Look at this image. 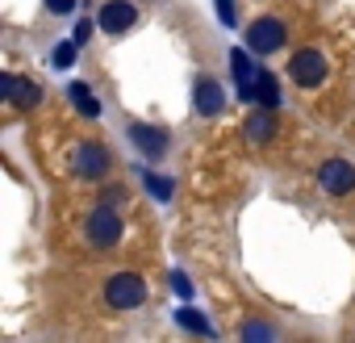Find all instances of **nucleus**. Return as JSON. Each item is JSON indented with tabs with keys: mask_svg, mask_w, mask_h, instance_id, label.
Segmentation results:
<instances>
[{
	"mask_svg": "<svg viewBox=\"0 0 355 343\" xmlns=\"http://www.w3.org/2000/svg\"><path fill=\"white\" fill-rule=\"evenodd\" d=\"M109 167H113V155H109L105 142H96V138H80V142H76V151H71V172H76V181H105Z\"/></svg>",
	"mask_w": 355,
	"mask_h": 343,
	"instance_id": "f257e3e1",
	"label": "nucleus"
},
{
	"mask_svg": "<svg viewBox=\"0 0 355 343\" xmlns=\"http://www.w3.org/2000/svg\"><path fill=\"white\" fill-rule=\"evenodd\" d=\"M146 301V281L138 272H113L105 281V306L109 310H138Z\"/></svg>",
	"mask_w": 355,
	"mask_h": 343,
	"instance_id": "f03ea898",
	"label": "nucleus"
},
{
	"mask_svg": "<svg viewBox=\"0 0 355 343\" xmlns=\"http://www.w3.org/2000/svg\"><path fill=\"white\" fill-rule=\"evenodd\" d=\"M121 218L109 210V206H96L92 214H88V222H84V239H88V247H96V251H113L117 243H121Z\"/></svg>",
	"mask_w": 355,
	"mask_h": 343,
	"instance_id": "7ed1b4c3",
	"label": "nucleus"
},
{
	"mask_svg": "<svg viewBox=\"0 0 355 343\" xmlns=\"http://www.w3.org/2000/svg\"><path fill=\"white\" fill-rule=\"evenodd\" d=\"M288 76H293V84L297 88H318L326 76H330V67H326V55L322 51H297L293 59H288Z\"/></svg>",
	"mask_w": 355,
	"mask_h": 343,
	"instance_id": "20e7f679",
	"label": "nucleus"
},
{
	"mask_svg": "<svg viewBox=\"0 0 355 343\" xmlns=\"http://www.w3.org/2000/svg\"><path fill=\"white\" fill-rule=\"evenodd\" d=\"M284 42H288V30H284L280 17H259V22L247 26V47H251L255 55H272V51H280Z\"/></svg>",
	"mask_w": 355,
	"mask_h": 343,
	"instance_id": "39448f33",
	"label": "nucleus"
},
{
	"mask_svg": "<svg viewBox=\"0 0 355 343\" xmlns=\"http://www.w3.org/2000/svg\"><path fill=\"white\" fill-rule=\"evenodd\" d=\"M134 22H138V5H134V0H105L101 13H96V26L105 34H125V30H134Z\"/></svg>",
	"mask_w": 355,
	"mask_h": 343,
	"instance_id": "423d86ee",
	"label": "nucleus"
},
{
	"mask_svg": "<svg viewBox=\"0 0 355 343\" xmlns=\"http://www.w3.org/2000/svg\"><path fill=\"white\" fill-rule=\"evenodd\" d=\"M125 134H130V142L146 155V159H159V155H167V147H171V134L163 130V126H146V122H130L125 126Z\"/></svg>",
	"mask_w": 355,
	"mask_h": 343,
	"instance_id": "0eeeda50",
	"label": "nucleus"
},
{
	"mask_svg": "<svg viewBox=\"0 0 355 343\" xmlns=\"http://www.w3.org/2000/svg\"><path fill=\"white\" fill-rule=\"evenodd\" d=\"M318 185H322L330 197H347V193L355 189V167H351L347 159H326V163L318 167Z\"/></svg>",
	"mask_w": 355,
	"mask_h": 343,
	"instance_id": "6e6552de",
	"label": "nucleus"
},
{
	"mask_svg": "<svg viewBox=\"0 0 355 343\" xmlns=\"http://www.w3.org/2000/svg\"><path fill=\"white\" fill-rule=\"evenodd\" d=\"M0 97H5L13 109H34L42 101V88L26 76H0Z\"/></svg>",
	"mask_w": 355,
	"mask_h": 343,
	"instance_id": "1a4fd4ad",
	"label": "nucleus"
},
{
	"mask_svg": "<svg viewBox=\"0 0 355 343\" xmlns=\"http://www.w3.org/2000/svg\"><path fill=\"white\" fill-rule=\"evenodd\" d=\"M251 55H255L251 47L247 51H230V76H234L243 101H255V80H259V67L251 63Z\"/></svg>",
	"mask_w": 355,
	"mask_h": 343,
	"instance_id": "9d476101",
	"label": "nucleus"
},
{
	"mask_svg": "<svg viewBox=\"0 0 355 343\" xmlns=\"http://www.w3.org/2000/svg\"><path fill=\"white\" fill-rule=\"evenodd\" d=\"M193 105H197V113L218 117V113L226 109V92H222V84H218L214 76H201L197 88H193Z\"/></svg>",
	"mask_w": 355,
	"mask_h": 343,
	"instance_id": "9b49d317",
	"label": "nucleus"
},
{
	"mask_svg": "<svg viewBox=\"0 0 355 343\" xmlns=\"http://www.w3.org/2000/svg\"><path fill=\"white\" fill-rule=\"evenodd\" d=\"M247 142H255V147H263V142H272L276 138V109H268V105H259L251 117H247Z\"/></svg>",
	"mask_w": 355,
	"mask_h": 343,
	"instance_id": "f8f14e48",
	"label": "nucleus"
},
{
	"mask_svg": "<svg viewBox=\"0 0 355 343\" xmlns=\"http://www.w3.org/2000/svg\"><path fill=\"white\" fill-rule=\"evenodd\" d=\"M67 97H71V105H76L84 117H101V113H105V105L92 97V88H88V84H80V80H76V84H67Z\"/></svg>",
	"mask_w": 355,
	"mask_h": 343,
	"instance_id": "ddd939ff",
	"label": "nucleus"
},
{
	"mask_svg": "<svg viewBox=\"0 0 355 343\" xmlns=\"http://www.w3.org/2000/svg\"><path fill=\"white\" fill-rule=\"evenodd\" d=\"M175 322H180L184 331H193V335H209V339H214V322H209L201 310H193V306H180V310H175Z\"/></svg>",
	"mask_w": 355,
	"mask_h": 343,
	"instance_id": "4468645a",
	"label": "nucleus"
},
{
	"mask_svg": "<svg viewBox=\"0 0 355 343\" xmlns=\"http://www.w3.org/2000/svg\"><path fill=\"white\" fill-rule=\"evenodd\" d=\"M255 105H268V109L280 105V84H276L272 72H259V80H255Z\"/></svg>",
	"mask_w": 355,
	"mask_h": 343,
	"instance_id": "2eb2a0df",
	"label": "nucleus"
},
{
	"mask_svg": "<svg viewBox=\"0 0 355 343\" xmlns=\"http://www.w3.org/2000/svg\"><path fill=\"white\" fill-rule=\"evenodd\" d=\"M142 185H146V193L155 201H171L175 197V185H171V176H163V172H142Z\"/></svg>",
	"mask_w": 355,
	"mask_h": 343,
	"instance_id": "dca6fc26",
	"label": "nucleus"
},
{
	"mask_svg": "<svg viewBox=\"0 0 355 343\" xmlns=\"http://www.w3.org/2000/svg\"><path fill=\"white\" fill-rule=\"evenodd\" d=\"M243 339L247 343H272V339H280V331L272 322H247L243 326Z\"/></svg>",
	"mask_w": 355,
	"mask_h": 343,
	"instance_id": "f3484780",
	"label": "nucleus"
},
{
	"mask_svg": "<svg viewBox=\"0 0 355 343\" xmlns=\"http://www.w3.org/2000/svg\"><path fill=\"white\" fill-rule=\"evenodd\" d=\"M76 47H80V42H76V38H71V42H59V47H55V55H51V63H55V67H63V72H67V67H71V63H76Z\"/></svg>",
	"mask_w": 355,
	"mask_h": 343,
	"instance_id": "a211bd4d",
	"label": "nucleus"
},
{
	"mask_svg": "<svg viewBox=\"0 0 355 343\" xmlns=\"http://www.w3.org/2000/svg\"><path fill=\"white\" fill-rule=\"evenodd\" d=\"M171 289H175V297H184V301L193 297V281L184 272H171Z\"/></svg>",
	"mask_w": 355,
	"mask_h": 343,
	"instance_id": "6ab92c4d",
	"label": "nucleus"
},
{
	"mask_svg": "<svg viewBox=\"0 0 355 343\" xmlns=\"http://www.w3.org/2000/svg\"><path fill=\"white\" fill-rule=\"evenodd\" d=\"M218 17H222V26H234V22H239L234 0H218Z\"/></svg>",
	"mask_w": 355,
	"mask_h": 343,
	"instance_id": "aec40b11",
	"label": "nucleus"
},
{
	"mask_svg": "<svg viewBox=\"0 0 355 343\" xmlns=\"http://www.w3.org/2000/svg\"><path fill=\"white\" fill-rule=\"evenodd\" d=\"M46 9H51L55 17H67V13L76 9V0H46Z\"/></svg>",
	"mask_w": 355,
	"mask_h": 343,
	"instance_id": "412c9836",
	"label": "nucleus"
},
{
	"mask_svg": "<svg viewBox=\"0 0 355 343\" xmlns=\"http://www.w3.org/2000/svg\"><path fill=\"white\" fill-rule=\"evenodd\" d=\"M76 42H88L92 38V22H76V34H71Z\"/></svg>",
	"mask_w": 355,
	"mask_h": 343,
	"instance_id": "4be33fe9",
	"label": "nucleus"
}]
</instances>
